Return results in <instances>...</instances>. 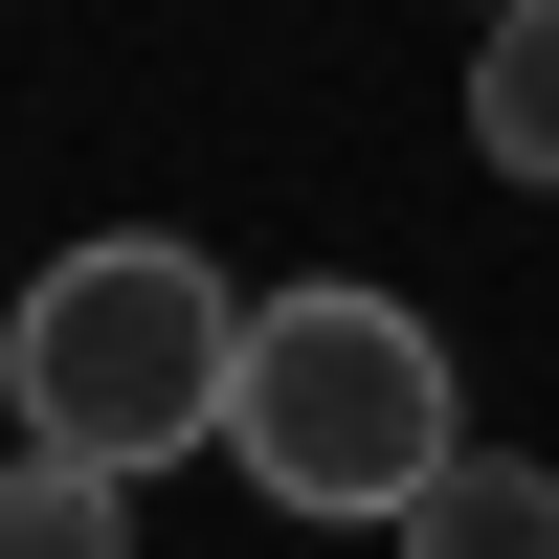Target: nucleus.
Masks as SVG:
<instances>
[{
    "label": "nucleus",
    "instance_id": "1",
    "mask_svg": "<svg viewBox=\"0 0 559 559\" xmlns=\"http://www.w3.org/2000/svg\"><path fill=\"white\" fill-rule=\"evenodd\" d=\"M0 381H23V448H68V471H179L247 403V292L202 247H157V224H112V247H68L23 292Z\"/></svg>",
    "mask_w": 559,
    "mask_h": 559
},
{
    "label": "nucleus",
    "instance_id": "2",
    "mask_svg": "<svg viewBox=\"0 0 559 559\" xmlns=\"http://www.w3.org/2000/svg\"><path fill=\"white\" fill-rule=\"evenodd\" d=\"M448 336L403 292H269L247 313V403H224V471L269 492V515H426V471H448Z\"/></svg>",
    "mask_w": 559,
    "mask_h": 559
},
{
    "label": "nucleus",
    "instance_id": "3",
    "mask_svg": "<svg viewBox=\"0 0 559 559\" xmlns=\"http://www.w3.org/2000/svg\"><path fill=\"white\" fill-rule=\"evenodd\" d=\"M471 157L492 179H559V0H492L471 23Z\"/></svg>",
    "mask_w": 559,
    "mask_h": 559
},
{
    "label": "nucleus",
    "instance_id": "4",
    "mask_svg": "<svg viewBox=\"0 0 559 559\" xmlns=\"http://www.w3.org/2000/svg\"><path fill=\"white\" fill-rule=\"evenodd\" d=\"M403 559H559V471L537 448H448L426 515H403Z\"/></svg>",
    "mask_w": 559,
    "mask_h": 559
},
{
    "label": "nucleus",
    "instance_id": "5",
    "mask_svg": "<svg viewBox=\"0 0 559 559\" xmlns=\"http://www.w3.org/2000/svg\"><path fill=\"white\" fill-rule=\"evenodd\" d=\"M0 559H134V471H68V448H23V492H0Z\"/></svg>",
    "mask_w": 559,
    "mask_h": 559
},
{
    "label": "nucleus",
    "instance_id": "6",
    "mask_svg": "<svg viewBox=\"0 0 559 559\" xmlns=\"http://www.w3.org/2000/svg\"><path fill=\"white\" fill-rule=\"evenodd\" d=\"M471 23H492V0H471Z\"/></svg>",
    "mask_w": 559,
    "mask_h": 559
}]
</instances>
